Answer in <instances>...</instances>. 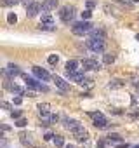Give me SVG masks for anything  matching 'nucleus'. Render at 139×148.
Returning <instances> with one entry per match:
<instances>
[{
	"label": "nucleus",
	"instance_id": "nucleus-1",
	"mask_svg": "<svg viewBox=\"0 0 139 148\" xmlns=\"http://www.w3.org/2000/svg\"><path fill=\"white\" fill-rule=\"evenodd\" d=\"M91 30H92V25L87 21H80V23H75L72 26V32L75 35H87V33H91Z\"/></svg>",
	"mask_w": 139,
	"mask_h": 148
},
{
	"label": "nucleus",
	"instance_id": "nucleus-2",
	"mask_svg": "<svg viewBox=\"0 0 139 148\" xmlns=\"http://www.w3.org/2000/svg\"><path fill=\"white\" fill-rule=\"evenodd\" d=\"M59 18H61L63 23L73 21V18H75V7H73V5H64V7L61 9V12H59Z\"/></svg>",
	"mask_w": 139,
	"mask_h": 148
},
{
	"label": "nucleus",
	"instance_id": "nucleus-3",
	"mask_svg": "<svg viewBox=\"0 0 139 148\" xmlns=\"http://www.w3.org/2000/svg\"><path fill=\"white\" fill-rule=\"evenodd\" d=\"M2 73H4L5 79H14V77H18V75H23L18 64H9V66H5V68L2 70Z\"/></svg>",
	"mask_w": 139,
	"mask_h": 148
},
{
	"label": "nucleus",
	"instance_id": "nucleus-4",
	"mask_svg": "<svg viewBox=\"0 0 139 148\" xmlns=\"http://www.w3.org/2000/svg\"><path fill=\"white\" fill-rule=\"evenodd\" d=\"M87 45H89L94 52H103V51H104V40H101V38H91V40L87 42Z\"/></svg>",
	"mask_w": 139,
	"mask_h": 148
},
{
	"label": "nucleus",
	"instance_id": "nucleus-5",
	"mask_svg": "<svg viewBox=\"0 0 139 148\" xmlns=\"http://www.w3.org/2000/svg\"><path fill=\"white\" fill-rule=\"evenodd\" d=\"M72 132H73V136H75L78 141H87V139H89V132L84 129V125H78V127H77L75 131H72Z\"/></svg>",
	"mask_w": 139,
	"mask_h": 148
},
{
	"label": "nucleus",
	"instance_id": "nucleus-6",
	"mask_svg": "<svg viewBox=\"0 0 139 148\" xmlns=\"http://www.w3.org/2000/svg\"><path fill=\"white\" fill-rule=\"evenodd\" d=\"M40 11H42V5L37 4V2H33V4H30V5L26 7V16H28V18H35Z\"/></svg>",
	"mask_w": 139,
	"mask_h": 148
},
{
	"label": "nucleus",
	"instance_id": "nucleus-7",
	"mask_svg": "<svg viewBox=\"0 0 139 148\" xmlns=\"http://www.w3.org/2000/svg\"><path fill=\"white\" fill-rule=\"evenodd\" d=\"M82 68L84 70H99L101 68V63L96 61V59H84L82 61Z\"/></svg>",
	"mask_w": 139,
	"mask_h": 148
},
{
	"label": "nucleus",
	"instance_id": "nucleus-8",
	"mask_svg": "<svg viewBox=\"0 0 139 148\" xmlns=\"http://www.w3.org/2000/svg\"><path fill=\"white\" fill-rule=\"evenodd\" d=\"M23 79H25V82H26V86H28V87H31V89H37V91H40L42 84H40L38 80H35V79H31V77H28V75H23Z\"/></svg>",
	"mask_w": 139,
	"mask_h": 148
},
{
	"label": "nucleus",
	"instance_id": "nucleus-9",
	"mask_svg": "<svg viewBox=\"0 0 139 148\" xmlns=\"http://www.w3.org/2000/svg\"><path fill=\"white\" fill-rule=\"evenodd\" d=\"M54 82H56V86H57L63 92H68V91H70V84H68L64 79H61V77L56 75V77H54Z\"/></svg>",
	"mask_w": 139,
	"mask_h": 148
},
{
	"label": "nucleus",
	"instance_id": "nucleus-10",
	"mask_svg": "<svg viewBox=\"0 0 139 148\" xmlns=\"http://www.w3.org/2000/svg\"><path fill=\"white\" fill-rule=\"evenodd\" d=\"M33 73H35L40 80H49V79H50V75H49L44 68H40V66H35V68H33Z\"/></svg>",
	"mask_w": 139,
	"mask_h": 148
},
{
	"label": "nucleus",
	"instance_id": "nucleus-11",
	"mask_svg": "<svg viewBox=\"0 0 139 148\" xmlns=\"http://www.w3.org/2000/svg\"><path fill=\"white\" fill-rule=\"evenodd\" d=\"M57 7V0H45V2L42 4V11L44 12H50Z\"/></svg>",
	"mask_w": 139,
	"mask_h": 148
},
{
	"label": "nucleus",
	"instance_id": "nucleus-12",
	"mask_svg": "<svg viewBox=\"0 0 139 148\" xmlns=\"http://www.w3.org/2000/svg\"><path fill=\"white\" fill-rule=\"evenodd\" d=\"M91 38H101V40H106V33L103 28H92L91 30Z\"/></svg>",
	"mask_w": 139,
	"mask_h": 148
},
{
	"label": "nucleus",
	"instance_id": "nucleus-13",
	"mask_svg": "<svg viewBox=\"0 0 139 148\" xmlns=\"http://www.w3.org/2000/svg\"><path fill=\"white\" fill-rule=\"evenodd\" d=\"M37 110H38V115H40L42 119H45V117L49 115V112H50V106H49L47 103H40V105L37 106Z\"/></svg>",
	"mask_w": 139,
	"mask_h": 148
},
{
	"label": "nucleus",
	"instance_id": "nucleus-14",
	"mask_svg": "<svg viewBox=\"0 0 139 148\" xmlns=\"http://www.w3.org/2000/svg\"><path fill=\"white\" fill-rule=\"evenodd\" d=\"M64 125H66V129H70V131H75L78 125H82L78 120H70V119H66L64 120Z\"/></svg>",
	"mask_w": 139,
	"mask_h": 148
},
{
	"label": "nucleus",
	"instance_id": "nucleus-15",
	"mask_svg": "<svg viewBox=\"0 0 139 148\" xmlns=\"http://www.w3.org/2000/svg\"><path fill=\"white\" fill-rule=\"evenodd\" d=\"M38 30H42V32H56V25L54 23H40Z\"/></svg>",
	"mask_w": 139,
	"mask_h": 148
},
{
	"label": "nucleus",
	"instance_id": "nucleus-16",
	"mask_svg": "<svg viewBox=\"0 0 139 148\" xmlns=\"http://www.w3.org/2000/svg\"><path fill=\"white\" fill-rule=\"evenodd\" d=\"M66 71H78V61L77 59H72L66 63Z\"/></svg>",
	"mask_w": 139,
	"mask_h": 148
},
{
	"label": "nucleus",
	"instance_id": "nucleus-17",
	"mask_svg": "<svg viewBox=\"0 0 139 148\" xmlns=\"http://www.w3.org/2000/svg\"><path fill=\"white\" fill-rule=\"evenodd\" d=\"M123 86H125V82H122V80H118V79H113V80H110V84H108L110 89H122Z\"/></svg>",
	"mask_w": 139,
	"mask_h": 148
},
{
	"label": "nucleus",
	"instance_id": "nucleus-18",
	"mask_svg": "<svg viewBox=\"0 0 139 148\" xmlns=\"http://www.w3.org/2000/svg\"><path fill=\"white\" fill-rule=\"evenodd\" d=\"M56 122H57V115H47L42 120V125H50V124H56Z\"/></svg>",
	"mask_w": 139,
	"mask_h": 148
},
{
	"label": "nucleus",
	"instance_id": "nucleus-19",
	"mask_svg": "<svg viewBox=\"0 0 139 148\" xmlns=\"http://www.w3.org/2000/svg\"><path fill=\"white\" fill-rule=\"evenodd\" d=\"M94 125L97 129H106L108 127V120L106 119H101V120H94Z\"/></svg>",
	"mask_w": 139,
	"mask_h": 148
},
{
	"label": "nucleus",
	"instance_id": "nucleus-20",
	"mask_svg": "<svg viewBox=\"0 0 139 148\" xmlns=\"http://www.w3.org/2000/svg\"><path fill=\"white\" fill-rule=\"evenodd\" d=\"M89 117H91L92 120H101V119H104V115H103L101 112H91Z\"/></svg>",
	"mask_w": 139,
	"mask_h": 148
},
{
	"label": "nucleus",
	"instance_id": "nucleus-21",
	"mask_svg": "<svg viewBox=\"0 0 139 148\" xmlns=\"http://www.w3.org/2000/svg\"><path fill=\"white\" fill-rule=\"evenodd\" d=\"M54 145H56L57 148H63V146H64V138H61V136H56V138H54Z\"/></svg>",
	"mask_w": 139,
	"mask_h": 148
},
{
	"label": "nucleus",
	"instance_id": "nucleus-22",
	"mask_svg": "<svg viewBox=\"0 0 139 148\" xmlns=\"http://www.w3.org/2000/svg\"><path fill=\"white\" fill-rule=\"evenodd\" d=\"M40 23H54V21H52V16H50L49 12H45V14H42V19H40Z\"/></svg>",
	"mask_w": 139,
	"mask_h": 148
},
{
	"label": "nucleus",
	"instance_id": "nucleus-23",
	"mask_svg": "<svg viewBox=\"0 0 139 148\" xmlns=\"http://www.w3.org/2000/svg\"><path fill=\"white\" fill-rule=\"evenodd\" d=\"M103 61H104L106 64H111V63L115 61V56H113V54H104V58H103Z\"/></svg>",
	"mask_w": 139,
	"mask_h": 148
},
{
	"label": "nucleus",
	"instance_id": "nucleus-24",
	"mask_svg": "<svg viewBox=\"0 0 139 148\" xmlns=\"http://www.w3.org/2000/svg\"><path fill=\"white\" fill-rule=\"evenodd\" d=\"M47 61H49V64H57V61H59V56H56V54H50Z\"/></svg>",
	"mask_w": 139,
	"mask_h": 148
},
{
	"label": "nucleus",
	"instance_id": "nucleus-25",
	"mask_svg": "<svg viewBox=\"0 0 139 148\" xmlns=\"http://www.w3.org/2000/svg\"><path fill=\"white\" fill-rule=\"evenodd\" d=\"M7 21H9L11 25H14V23L18 21V16H16L14 12H9V16H7Z\"/></svg>",
	"mask_w": 139,
	"mask_h": 148
},
{
	"label": "nucleus",
	"instance_id": "nucleus-26",
	"mask_svg": "<svg viewBox=\"0 0 139 148\" xmlns=\"http://www.w3.org/2000/svg\"><path fill=\"white\" fill-rule=\"evenodd\" d=\"M26 124H28L26 119H18V120H16V127H25Z\"/></svg>",
	"mask_w": 139,
	"mask_h": 148
},
{
	"label": "nucleus",
	"instance_id": "nucleus-27",
	"mask_svg": "<svg viewBox=\"0 0 139 148\" xmlns=\"http://www.w3.org/2000/svg\"><path fill=\"white\" fill-rule=\"evenodd\" d=\"M108 139H110V141H122V138H120L118 134H110Z\"/></svg>",
	"mask_w": 139,
	"mask_h": 148
},
{
	"label": "nucleus",
	"instance_id": "nucleus-28",
	"mask_svg": "<svg viewBox=\"0 0 139 148\" xmlns=\"http://www.w3.org/2000/svg\"><path fill=\"white\" fill-rule=\"evenodd\" d=\"M21 141H23L25 145H31V139H30V136H26V134L21 136Z\"/></svg>",
	"mask_w": 139,
	"mask_h": 148
},
{
	"label": "nucleus",
	"instance_id": "nucleus-29",
	"mask_svg": "<svg viewBox=\"0 0 139 148\" xmlns=\"http://www.w3.org/2000/svg\"><path fill=\"white\" fill-rule=\"evenodd\" d=\"M18 2H21V0H4V5H16Z\"/></svg>",
	"mask_w": 139,
	"mask_h": 148
},
{
	"label": "nucleus",
	"instance_id": "nucleus-30",
	"mask_svg": "<svg viewBox=\"0 0 139 148\" xmlns=\"http://www.w3.org/2000/svg\"><path fill=\"white\" fill-rule=\"evenodd\" d=\"M91 16H92V12H91V9H87V11H84V12H82V18H84V19H89Z\"/></svg>",
	"mask_w": 139,
	"mask_h": 148
},
{
	"label": "nucleus",
	"instance_id": "nucleus-31",
	"mask_svg": "<svg viewBox=\"0 0 139 148\" xmlns=\"http://www.w3.org/2000/svg\"><path fill=\"white\" fill-rule=\"evenodd\" d=\"M11 115H12L14 119H21V110H14V112H12Z\"/></svg>",
	"mask_w": 139,
	"mask_h": 148
},
{
	"label": "nucleus",
	"instance_id": "nucleus-32",
	"mask_svg": "<svg viewBox=\"0 0 139 148\" xmlns=\"http://www.w3.org/2000/svg\"><path fill=\"white\" fill-rule=\"evenodd\" d=\"M96 7V0H87V9H92Z\"/></svg>",
	"mask_w": 139,
	"mask_h": 148
},
{
	"label": "nucleus",
	"instance_id": "nucleus-33",
	"mask_svg": "<svg viewBox=\"0 0 139 148\" xmlns=\"http://www.w3.org/2000/svg\"><path fill=\"white\" fill-rule=\"evenodd\" d=\"M21 103H23V98H21V96H18V98H14V105H18V106H19Z\"/></svg>",
	"mask_w": 139,
	"mask_h": 148
},
{
	"label": "nucleus",
	"instance_id": "nucleus-34",
	"mask_svg": "<svg viewBox=\"0 0 139 148\" xmlns=\"http://www.w3.org/2000/svg\"><path fill=\"white\" fill-rule=\"evenodd\" d=\"M0 106H2V108H5V110H11V105H9V103H5V101H2V103H0Z\"/></svg>",
	"mask_w": 139,
	"mask_h": 148
},
{
	"label": "nucleus",
	"instance_id": "nucleus-35",
	"mask_svg": "<svg viewBox=\"0 0 139 148\" xmlns=\"http://www.w3.org/2000/svg\"><path fill=\"white\" fill-rule=\"evenodd\" d=\"M21 2H23V4H25V5H26V7H28V5H30V4H33V0H21Z\"/></svg>",
	"mask_w": 139,
	"mask_h": 148
},
{
	"label": "nucleus",
	"instance_id": "nucleus-36",
	"mask_svg": "<svg viewBox=\"0 0 139 148\" xmlns=\"http://www.w3.org/2000/svg\"><path fill=\"white\" fill-rule=\"evenodd\" d=\"M52 138H54V136H52V134H50V132H47V134H45V136H44V139H47V141H49V139H52Z\"/></svg>",
	"mask_w": 139,
	"mask_h": 148
},
{
	"label": "nucleus",
	"instance_id": "nucleus-37",
	"mask_svg": "<svg viewBox=\"0 0 139 148\" xmlns=\"http://www.w3.org/2000/svg\"><path fill=\"white\" fill-rule=\"evenodd\" d=\"M115 148H127V143H120V145H117Z\"/></svg>",
	"mask_w": 139,
	"mask_h": 148
},
{
	"label": "nucleus",
	"instance_id": "nucleus-38",
	"mask_svg": "<svg viewBox=\"0 0 139 148\" xmlns=\"http://www.w3.org/2000/svg\"><path fill=\"white\" fill-rule=\"evenodd\" d=\"M134 86H136V89L139 91V82H137V80H134Z\"/></svg>",
	"mask_w": 139,
	"mask_h": 148
},
{
	"label": "nucleus",
	"instance_id": "nucleus-39",
	"mask_svg": "<svg viewBox=\"0 0 139 148\" xmlns=\"http://www.w3.org/2000/svg\"><path fill=\"white\" fill-rule=\"evenodd\" d=\"M136 40H139V35H137V37H136Z\"/></svg>",
	"mask_w": 139,
	"mask_h": 148
},
{
	"label": "nucleus",
	"instance_id": "nucleus-40",
	"mask_svg": "<svg viewBox=\"0 0 139 148\" xmlns=\"http://www.w3.org/2000/svg\"><path fill=\"white\" fill-rule=\"evenodd\" d=\"M134 2H139V0H134Z\"/></svg>",
	"mask_w": 139,
	"mask_h": 148
},
{
	"label": "nucleus",
	"instance_id": "nucleus-41",
	"mask_svg": "<svg viewBox=\"0 0 139 148\" xmlns=\"http://www.w3.org/2000/svg\"><path fill=\"white\" fill-rule=\"evenodd\" d=\"M134 148H139V146H134Z\"/></svg>",
	"mask_w": 139,
	"mask_h": 148
},
{
	"label": "nucleus",
	"instance_id": "nucleus-42",
	"mask_svg": "<svg viewBox=\"0 0 139 148\" xmlns=\"http://www.w3.org/2000/svg\"><path fill=\"white\" fill-rule=\"evenodd\" d=\"M68 148H72V146H68Z\"/></svg>",
	"mask_w": 139,
	"mask_h": 148
}]
</instances>
